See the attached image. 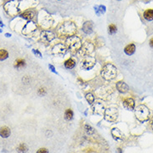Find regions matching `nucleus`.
Returning a JSON list of instances; mask_svg holds the SVG:
<instances>
[{
	"label": "nucleus",
	"instance_id": "nucleus-21",
	"mask_svg": "<svg viewBox=\"0 0 153 153\" xmlns=\"http://www.w3.org/2000/svg\"><path fill=\"white\" fill-rule=\"evenodd\" d=\"M144 18L147 21H151L153 20V9H147L144 12Z\"/></svg>",
	"mask_w": 153,
	"mask_h": 153
},
{
	"label": "nucleus",
	"instance_id": "nucleus-14",
	"mask_svg": "<svg viewBox=\"0 0 153 153\" xmlns=\"http://www.w3.org/2000/svg\"><path fill=\"white\" fill-rule=\"evenodd\" d=\"M82 31L84 32L86 34H91L92 31H93V25H92V22L90 21L85 22L82 25Z\"/></svg>",
	"mask_w": 153,
	"mask_h": 153
},
{
	"label": "nucleus",
	"instance_id": "nucleus-10",
	"mask_svg": "<svg viewBox=\"0 0 153 153\" xmlns=\"http://www.w3.org/2000/svg\"><path fill=\"white\" fill-rule=\"evenodd\" d=\"M54 38H55V35L51 31H43L41 33V39L44 43H49L53 39H54Z\"/></svg>",
	"mask_w": 153,
	"mask_h": 153
},
{
	"label": "nucleus",
	"instance_id": "nucleus-34",
	"mask_svg": "<svg viewBox=\"0 0 153 153\" xmlns=\"http://www.w3.org/2000/svg\"><path fill=\"white\" fill-rule=\"evenodd\" d=\"M149 43H150V46H151V48H153V38L150 40Z\"/></svg>",
	"mask_w": 153,
	"mask_h": 153
},
{
	"label": "nucleus",
	"instance_id": "nucleus-18",
	"mask_svg": "<svg viewBox=\"0 0 153 153\" xmlns=\"http://www.w3.org/2000/svg\"><path fill=\"white\" fill-rule=\"evenodd\" d=\"M26 65V62L24 59H22V58H18L17 60H15L14 62V64H13V67L17 69H20V68H22L24 67Z\"/></svg>",
	"mask_w": 153,
	"mask_h": 153
},
{
	"label": "nucleus",
	"instance_id": "nucleus-27",
	"mask_svg": "<svg viewBox=\"0 0 153 153\" xmlns=\"http://www.w3.org/2000/svg\"><path fill=\"white\" fill-rule=\"evenodd\" d=\"M86 100L87 101V103H88L90 105H92V103H94V101H95V97L93 96V94L91 93V92H89V93H87L86 94Z\"/></svg>",
	"mask_w": 153,
	"mask_h": 153
},
{
	"label": "nucleus",
	"instance_id": "nucleus-15",
	"mask_svg": "<svg viewBox=\"0 0 153 153\" xmlns=\"http://www.w3.org/2000/svg\"><path fill=\"white\" fill-rule=\"evenodd\" d=\"M11 135V130L8 127H2L0 128V137L3 138H8Z\"/></svg>",
	"mask_w": 153,
	"mask_h": 153
},
{
	"label": "nucleus",
	"instance_id": "nucleus-30",
	"mask_svg": "<svg viewBox=\"0 0 153 153\" xmlns=\"http://www.w3.org/2000/svg\"><path fill=\"white\" fill-rule=\"evenodd\" d=\"M32 53H34V55L35 56H37V57H38V58H42V53L39 52L38 50H36V49H32Z\"/></svg>",
	"mask_w": 153,
	"mask_h": 153
},
{
	"label": "nucleus",
	"instance_id": "nucleus-23",
	"mask_svg": "<svg viewBox=\"0 0 153 153\" xmlns=\"http://www.w3.org/2000/svg\"><path fill=\"white\" fill-rule=\"evenodd\" d=\"M33 13L32 11H26L24 12V13H22L21 14V17L22 18H24V19H27V20H30L32 19V18H33Z\"/></svg>",
	"mask_w": 153,
	"mask_h": 153
},
{
	"label": "nucleus",
	"instance_id": "nucleus-33",
	"mask_svg": "<svg viewBox=\"0 0 153 153\" xmlns=\"http://www.w3.org/2000/svg\"><path fill=\"white\" fill-rule=\"evenodd\" d=\"M48 67H49V69L51 70V72H54V73H57V72L55 71V67L53 66V65L49 64V65H48ZM57 74H58V73H57Z\"/></svg>",
	"mask_w": 153,
	"mask_h": 153
},
{
	"label": "nucleus",
	"instance_id": "nucleus-16",
	"mask_svg": "<svg viewBox=\"0 0 153 153\" xmlns=\"http://www.w3.org/2000/svg\"><path fill=\"white\" fill-rule=\"evenodd\" d=\"M136 51V46L135 44L133 43H131V44H128L126 48L124 49V53H126L128 56H132V55L135 53Z\"/></svg>",
	"mask_w": 153,
	"mask_h": 153
},
{
	"label": "nucleus",
	"instance_id": "nucleus-24",
	"mask_svg": "<svg viewBox=\"0 0 153 153\" xmlns=\"http://www.w3.org/2000/svg\"><path fill=\"white\" fill-rule=\"evenodd\" d=\"M64 117L67 121H71V120L73 118V112L71 109H67L66 112H65L64 114Z\"/></svg>",
	"mask_w": 153,
	"mask_h": 153
},
{
	"label": "nucleus",
	"instance_id": "nucleus-9",
	"mask_svg": "<svg viewBox=\"0 0 153 153\" xmlns=\"http://www.w3.org/2000/svg\"><path fill=\"white\" fill-rule=\"evenodd\" d=\"M93 50H94V46L92 43H89V42H86V43H83V45L82 46V48L80 49L81 53L83 55L89 54L93 52Z\"/></svg>",
	"mask_w": 153,
	"mask_h": 153
},
{
	"label": "nucleus",
	"instance_id": "nucleus-7",
	"mask_svg": "<svg viewBox=\"0 0 153 153\" xmlns=\"http://www.w3.org/2000/svg\"><path fill=\"white\" fill-rule=\"evenodd\" d=\"M67 48L65 45H63V43H58L56 44L53 48V55L57 57H63L66 55L67 53Z\"/></svg>",
	"mask_w": 153,
	"mask_h": 153
},
{
	"label": "nucleus",
	"instance_id": "nucleus-1",
	"mask_svg": "<svg viewBox=\"0 0 153 153\" xmlns=\"http://www.w3.org/2000/svg\"><path fill=\"white\" fill-rule=\"evenodd\" d=\"M117 69L112 63H106L103 67L101 72V77L106 81H111L117 77Z\"/></svg>",
	"mask_w": 153,
	"mask_h": 153
},
{
	"label": "nucleus",
	"instance_id": "nucleus-5",
	"mask_svg": "<svg viewBox=\"0 0 153 153\" xmlns=\"http://www.w3.org/2000/svg\"><path fill=\"white\" fill-rule=\"evenodd\" d=\"M118 117V111L115 107H109L105 110L104 118L107 122H115Z\"/></svg>",
	"mask_w": 153,
	"mask_h": 153
},
{
	"label": "nucleus",
	"instance_id": "nucleus-29",
	"mask_svg": "<svg viewBox=\"0 0 153 153\" xmlns=\"http://www.w3.org/2000/svg\"><path fill=\"white\" fill-rule=\"evenodd\" d=\"M46 93H47V92H46V89L43 88V87H41V88H39L38 91V94L39 96H44V95H46Z\"/></svg>",
	"mask_w": 153,
	"mask_h": 153
},
{
	"label": "nucleus",
	"instance_id": "nucleus-35",
	"mask_svg": "<svg viewBox=\"0 0 153 153\" xmlns=\"http://www.w3.org/2000/svg\"><path fill=\"white\" fill-rule=\"evenodd\" d=\"M117 153H122V150L120 149V148H119V149H117Z\"/></svg>",
	"mask_w": 153,
	"mask_h": 153
},
{
	"label": "nucleus",
	"instance_id": "nucleus-37",
	"mask_svg": "<svg viewBox=\"0 0 153 153\" xmlns=\"http://www.w3.org/2000/svg\"><path fill=\"white\" fill-rule=\"evenodd\" d=\"M152 129H153V122H152Z\"/></svg>",
	"mask_w": 153,
	"mask_h": 153
},
{
	"label": "nucleus",
	"instance_id": "nucleus-32",
	"mask_svg": "<svg viewBox=\"0 0 153 153\" xmlns=\"http://www.w3.org/2000/svg\"><path fill=\"white\" fill-rule=\"evenodd\" d=\"M36 153H48V150L47 148H40V149L37 151Z\"/></svg>",
	"mask_w": 153,
	"mask_h": 153
},
{
	"label": "nucleus",
	"instance_id": "nucleus-36",
	"mask_svg": "<svg viewBox=\"0 0 153 153\" xmlns=\"http://www.w3.org/2000/svg\"><path fill=\"white\" fill-rule=\"evenodd\" d=\"M5 36H6V37H8H8H11V34H8V33H6V34H5Z\"/></svg>",
	"mask_w": 153,
	"mask_h": 153
},
{
	"label": "nucleus",
	"instance_id": "nucleus-31",
	"mask_svg": "<svg viewBox=\"0 0 153 153\" xmlns=\"http://www.w3.org/2000/svg\"><path fill=\"white\" fill-rule=\"evenodd\" d=\"M98 10H99V13L103 14V13H104L106 12V7L103 6V5H100L98 7Z\"/></svg>",
	"mask_w": 153,
	"mask_h": 153
},
{
	"label": "nucleus",
	"instance_id": "nucleus-3",
	"mask_svg": "<svg viewBox=\"0 0 153 153\" xmlns=\"http://www.w3.org/2000/svg\"><path fill=\"white\" fill-rule=\"evenodd\" d=\"M135 115L138 121L141 122H146L150 118V110L145 105L138 106L135 110Z\"/></svg>",
	"mask_w": 153,
	"mask_h": 153
},
{
	"label": "nucleus",
	"instance_id": "nucleus-28",
	"mask_svg": "<svg viewBox=\"0 0 153 153\" xmlns=\"http://www.w3.org/2000/svg\"><path fill=\"white\" fill-rule=\"evenodd\" d=\"M117 27H116V25H114V24H110L108 26V32H109L110 34H114V33H116V32H117Z\"/></svg>",
	"mask_w": 153,
	"mask_h": 153
},
{
	"label": "nucleus",
	"instance_id": "nucleus-20",
	"mask_svg": "<svg viewBox=\"0 0 153 153\" xmlns=\"http://www.w3.org/2000/svg\"><path fill=\"white\" fill-rule=\"evenodd\" d=\"M112 135L114 139H116V140H121V139L122 138V132H120V130H118L117 128H114L112 129Z\"/></svg>",
	"mask_w": 153,
	"mask_h": 153
},
{
	"label": "nucleus",
	"instance_id": "nucleus-13",
	"mask_svg": "<svg viewBox=\"0 0 153 153\" xmlns=\"http://www.w3.org/2000/svg\"><path fill=\"white\" fill-rule=\"evenodd\" d=\"M123 106L128 111H132L135 108V101L132 98H127L123 101Z\"/></svg>",
	"mask_w": 153,
	"mask_h": 153
},
{
	"label": "nucleus",
	"instance_id": "nucleus-17",
	"mask_svg": "<svg viewBox=\"0 0 153 153\" xmlns=\"http://www.w3.org/2000/svg\"><path fill=\"white\" fill-rule=\"evenodd\" d=\"M93 110H94V112L97 113V114H103V112H105L103 105L101 103H97L94 105Z\"/></svg>",
	"mask_w": 153,
	"mask_h": 153
},
{
	"label": "nucleus",
	"instance_id": "nucleus-25",
	"mask_svg": "<svg viewBox=\"0 0 153 153\" xmlns=\"http://www.w3.org/2000/svg\"><path fill=\"white\" fill-rule=\"evenodd\" d=\"M8 58V53L5 49H0V61H4Z\"/></svg>",
	"mask_w": 153,
	"mask_h": 153
},
{
	"label": "nucleus",
	"instance_id": "nucleus-22",
	"mask_svg": "<svg viewBox=\"0 0 153 153\" xmlns=\"http://www.w3.org/2000/svg\"><path fill=\"white\" fill-rule=\"evenodd\" d=\"M27 150H29V147H27V146L25 143H21L17 147V151L18 153H26Z\"/></svg>",
	"mask_w": 153,
	"mask_h": 153
},
{
	"label": "nucleus",
	"instance_id": "nucleus-4",
	"mask_svg": "<svg viewBox=\"0 0 153 153\" xmlns=\"http://www.w3.org/2000/svg\"><path fill=\"white\" fill-rule=\"evenodd\" d=\"M77 31V27L72 22H65L61 25L59 29L60 34L63 36L70 37L72 36Z\"/></svg>",
	"mask_w": 153,
	"mask_h": 153
},
{
	"label": "nucleus",
	"instance_id": "nucleus-2",
	"mask_svg": "<svg viewBox=\"0 0 153 153\" xmlns=\"http://www.w3.org/2000/svg\"><path fill=\"white\" fill-rule=\"evenodd\" d=\"M66 46L68 50H70L72 53H77L80 51L82 48V41L77 36H70L66 40Z\"/></svg>",
	"mask_w": 153,
	"mask_h": 153
},
{
	"label": "nucleus",
	"instance_id": "nucleus-12",
	"mask_svg": "<svg viewBox=\"0 0 153 153\" xmlns=\"http://www.w3.org/2000/svg\"><path fill=\"white\" fill-rule=\"evenodd\" d=\"M116 87H117V89L118 90V92H121V93H126V92H127L129 91L128 85L127 84L126 82H124L122 81L117 82V84H116Z\"/></svg>",
	"mask_w": 153,
	"mask_h": 153
},
{
	"label": "nucleus",
	"instance_id": "nucleus-26",
	"mask_svg": "<svg viewBox=\"0 0 153 153\" xmlns=\"http://www.w3.org/2000/svg\"><path fill=\"white\" fill-rule=\"evenodd\" d=\"M84 129H85V132H87V135H92V134H94V132H95V130H94V128L92 127H91L90 125H88V124H86L85 126H84Z\"/></svg>",
	"mask_w": 153,
	"mask_h": 153
},
{
	"label": "nucleus",
	"instance_id": "nucleus-6",
	"mask_svg": "<svg viewBox=\"0 0 153 153\" xmlns=\"http://www.w3.org/2000/svg\"><path fill=\"white\" fill-rule=\"evenodd\" d=\"M96 64V59L93 57L87 56L82 60L81 63V68L83 70H90L95 66Z\"/></svg>",
	"mask_w": 153,
	"mask_h": 153
},
{
	"label": "nucleus",
	"instance_id": "nucleus-19",
	"mask_svg": "<svg viewBox=\"0 0 153 153\" xmlns=\"http://www.w3.org/2000/svg\"><path fill=\"white\" fill-rule=\"evenodd\" d=\"M75 66H76V62L72 58H68L64 62V67L67 69H72Z\"/></svg>",
	"mask_w": 153,
	"mask_h": 153
},
{
	"label": "nucleus",
	"instance_id": "nucleus-8",
	"mask_svg": "<svg viewBox=\"0 0 153 153\" xmlns=\"http://www.w3.org/2000/svg\"><path fill=\"white\" fill-rule=\"evenodd\" d=\"M18 3L16 1H10L7 3V4H5L4 6V8H5L6 12L8 13L9 15H15L16 13L18 12Z\"/></svg>",
	"mask_w": 153,
	"mask_h": 153
},
{
	"label": "nucleus",
	"instance_id": "nucleus-11",
	"mask_svg": "<svg viewBox=\"0 0 153 153\" xmlns=\"http://www.w3.org/2000/svg\"><path fill=\"white\" fill-rule=\"evenodd\" d=\"M37 29V26L34 22H27V24L25 25V27H24V29H22V33L24 34H29V33H31V32H34Z\"/></svg>",
	"mask_w": 153,
	"mask_h": 153
}]
</instances>
